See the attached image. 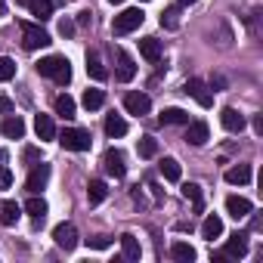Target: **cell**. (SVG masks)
Wrapping results in <instances>:
<instances>
[{"label": "cell", "mask_w": 263, "mask_h": 263, "mask_svg": "<svg viewBox=\"0 0 263 263\" xmlns=\"http://www.w3.org/2000/svg\"><path fill=\"white\" fill-rule=\"evenodd\" d=\"M56 115H62L65 121H68V118H74V99H71L68 93L56 96Z\"/></svg>", "instance_id": "obj_29"}, {"label": "cell", "mask_w": 263, "mask_h": 263, "mask_svg": "<svg viewBox=\"0 0 263 263\" xmlns=\"http://www.w3.org/2000/svg\"><path fill=\"white\" fill-rule=\"evenodd\" d=\"M220 121H223V127L229 130V134H241V130H245V115H238L235 108H223Z\"/></svg>", "instance_id": "obj_12"}, {"label": "cell", "mask_w": 263, "mask_h": 263, "mask_svg": "<svg viewBox=\"0 0 263 263\" xmlns=\"http://www.w3.org/2000/svg\"><path fill=\"white\" fill-rule=\"evenodd\" d=\"M171 257H174L177 263H192V260H195V248L186 245V241H174V245H171Z\"/></svg>", "instance_id": "obj_23"}, {"label": "cell", "mask_w": 263, "mask_h": 263, "mask_svg": "<svg viewBox=\"0 0 263 263\" xmlns=\"http://www.w3.org/2000/svg\"><path fill=\"white\" fill-rule=\"evenodd\" d=\"M34 130H37V137L47 143V140H56V124H53V118L50 115H37L34 118Z\"/></svg>", "instance_id": "obj_17"}, {"label": "cell", "mask_w": 263, "mask_h": 263, "mask_svg": "<svg viewBox=\"0 0 263 263\" xmlns=\"http://www.w3.org/2000/svg\"><path fill=\"white\" fill-rule=\"evenodd\" d=\"M4 10H7V4H4V0H0V13H4Z\"/></svg>", "instance_id": "obj_42"}, {"label": "cell", "mask_w": 263, "mask_h": 263, "mask_svg": "<svg viewBox=\"0 0 263 263\" xmlns=\"http://www.w3.org/2000/svg\"><path fill=\"white\" fill-rule=\"evenodd\" d=\"M137 152H140L143 158H155V155H158V140H155V137H143L140 146H137Z\"/></svg>", "instance_id": "obj_33"}, {"label": "cell", "mask_w": 263, "mask_h": 263, "mask_svg": "<svg viewBox=\"0 0 263 263\" xmlns=\"http://www.w3.org/2000/svg\"><path fill=\"white\" fill-rule=\"evenodd\" d=\"M226 211H229V217L245 220V217L251 214V201H248V198H241V195H229V198H226Z\"/></svg>", "instance_id": "obj_11"}, {"label": "cell", "mask_w": 263, "mask_h": 263, "mask_svg": "<svg viewBox=\"0 0 263 263\" xmlns=\"http://www.w3.org/2000/svg\"><path fill=\"white\" fill-rule=\"evenodd\" d=\"M22 44H25V50H41L50 44V34L34 22H22Z\"/></svg>", "instance_id": "obj_4"}, {"label": "cell", "mask_w": 263, "mask_h": 263, "mask_svg": "<svg viewBox=\"0 0 263 263\" xmlns=\"http://www.w3.org/2000/svg\"><path fill=\"white\" fill-rule=\"evenodd\" d=\"M161 177H164V180H171V183H177V180L183 177L180 161H177V158H164V161H161Z\"/></svg>", "instance_id": "obj_28"}, {"label": "cell", "mask_w": 263, "mask_h": 263, "mask_svg": "<svg viewBox=\"0 0 263 263\" xmlns=\"http://www.w3.org/2000/svg\"><path fill=\"white\" fill-rule=\"evenodd\" d=\"M16 78V62L10 56H0V81H13Z\"/></svg>", "instance_id": "obj_34"}, {"label": "cell", "mask_w": 263, "mask_h": 263, "mask_svg": "<svg viewBox=\"0 0 263 263\" xmlns=\"http://www.w3.org/2000/svg\"><path fill=\"white\" fill-rule=\"evenodd\" d=\"M105 195H108V186H105L102 180H93V183H90V189H87V198H90V204H99V201H105Z\"/></svg>", "instance_id": "obj_30"}, {"label": "cell", "mask_w": 263, "mask_h": 263, "mask_svg": "<svg viewBox=\"0 0 263 263\" xmlns=\"http://www.w3.org/2000/svg\"><path fill=\"white\" fill-rule=\"evenodd\" d=\"M226 183H229V186H245V183H251V167H248V164L229 167V171H226Z\"/></svg>", "instance_id": "obj_22"}, {"label": "cell", "mask_w": 263, "mask_h": 263, "mask_svg": "<svg viewBox=\"0 0 263 263\" xmlns=\"http://www.w3.org/2000/svg\"><path fill=\"white\" fill-rule=\"evenodd\" d=\"M137 78V65H134V59H130L127 53H118V81L121 84H130Z\"/></svg>", "instance_id": "obj_14"}, {"label": "cell", "mask_w": 263, "mask_h": 263, "mask_svg": "<svg viewBox=\"0 0 263 263\" xmlns=\"http://www.w3.org/2000/svg\"><path fill=\"white\" fill-rule=\"evenodd\" d=\"M254 130H257V134H263V115L254 118Z\"/></svg>", "instance_id": "obj_40"}, {"label": "cell", "mask_w": 263, "mask_h": 263, "mask_svg": "<svg viewBox=\"0 0 263 263\" xmlns=\"http://www.w3.org/2000/svg\"><path fill=\"white\" fill-rule=\"evenodd\" d=\"M140 53H143L146 62H158V59H161V44H158L155 37H143V41H140Z\"/></svg>", "instance_id": "obj_21"}, {"label": "cell", "mask_w": 263, "mask_h": 263, "mask_svg": "<svg viewBox=\"0 0 263 263\" xmlns=\"http://www.w3.org/2000/svg\"><path fill=\"white\" fill-rule=\"evenodd\" d=\"M28 10L31 16H37V22H44L53 16V0H28Z\"/></svg>", "instance_id": "obj_24"}, {"label": "cell", "mask_w": 263, "mask_h": 263, "mask_svg": "<svg viewBox=\"0 0 263 263\" xmlns=\"http://www.w3.org/2000/svg\"><path fill=\"white\" fill-rule=\"evenodd\" d=\"M10 186H13V174L7 164H0V189H10Z\"/></svg>", "instance_id": "obj_36"}, {"label": "cell", "mask_w": 263, "mask_h": 263, "mask_svg": "<svg viewBox=\"0 0 263 263\" xmlns=\"http://www.w3.org/2000/svg\"><path fill=\"white\" fill-rule=\"evenodd\" d=\"M59 34H62V37H71V34H74V22L62 19V22H59Z\"/></svg>", "instance_id": "obj_37"}, {"label": "cell", "mask_w": 263, "mask_h": 263, "mask_svg": "<svg viewBox=\"0 0 263 263\" xmlns=\"http://www.w3.org/2000/svg\"><path fill=\"white\" fill-rule=\"evenodd\" d=\"M19 217H22V208L16 201H4V208H0V220H4V226H16Z\"/></svg>", "instance_id": "obj_26"}, {"label": "cell", "mask_w": 263, "mask_h": 263, "mask_svg": "<svg viewBox=\"0 0 263 263\" xmlns=\"http://www.w3.org/2000/svg\"><path fill=\"white\" fill-rule=\"evenodd\" d=\"M223 254H226V257H245V254H248V235H245V232H235V235L226 241Z\"/></svg>", "instance_id": "obj_16"}, {"label": "cell", "mask_w": 263, "mask_h": 263, "mask_svg": "<svg viewBox=\"0 0 263 263\" xmlns=\"http://www.w3.org/2000/svg\"><path fill=\"white\" fill-rule=\"evenodd\" d=\"M105 134H108L111 140H118V137H124V134H127V121H124L121 115H115V111H111V115L105 118Z\"/></svg>", "instance_id": "obj_20"}, {"label": "cell", "mask_w": 263, "mask_h": 263, "mask_svg": "<svg viewBox=\"0 0 263 263\" xmlns=\"http://www.w3.org/2000/svg\"><path fill=\"white\" fill-rule=\"evenodd\" d=\"M4 158H7V155H4V149H0V161H4Z\"/></svg>", "instance_id": "obj_44"}, {"label": "cell", "mask_w": 263, "mask_h": 263, "mask_svg": "<svg viewBox=\"0 0 263 263\" xmlns=\"http://www.w3.org/2000/svg\"><path fill=\"white\" fill-rule=\"evenodd\" d=\"M220 235H223V220H220L217 214H208L204 223H201V238L214 241V238H220Z\"/></svg>", "instance_id": "obj_15"}, {"label": "cell", "mask_w": 263, "mask_h": 263, "mask_svg": "<svg viewBox=\"0 0 263 263\" xmlns=\"http://www.w3.org/2000/svg\"><path fill=\"white\" fill-rule=\"evenodd\" d=\"M180 7H192V4H198V0H177Z\"/></svg>", "instance_id": "obj_41"}, {"label": "cell", "mask_w": 263, "mask_h": 263, "mask_svg": "<svg viewBox=\"0 0 263 263\" xmlns=\"http://www.w3.org/2000/svg\"><path fill=\"white\" fill-rule=\"evenodd\" d=\"M177 16H180V10H177V7L164 10V13H161V25H164V28H177V25H180V19H177Z\"/></svg>", "instance_id": "obj_35"}, {"label": "cell", "mask_w": 263, "mask_h": 263, "mask_svg": "<svg viewBox=\"0 0 263 263\" xmlns=\"http://www.w3.org/2000/svg\"><path fill=\"white\" fill-rule=\"evenodd\" d=\"M183 195L192 201V211H195V214L204 211V195H201V186H198V183H183Z\"/></svg>", "instance_id": "obj_18"}, {"label": "cell", "mask_w": 263, "mask_h": 263, "mask_svg": "<svg viewBox=\"0 0 263 263\" xmlns=\"http://www.w3.org/2000/svg\"><path fill=\"white\" fill-rule=\"evenodd\" d=\"M183 90H186V93H189V96H192V99H195L201 108H211V105H214V93L208 90V84H204V81H198V78H189Z\"/></svg>", "instance_id": "obj_5"}, {"label": "cell", "mask_w": 263, "mask_h": 263, "mask_svg": "<svg viewBox=\"0 0 263 263\" xmlns=\"http://www.w3.org/2000/svg\"><path fill=\"white\" fill-rule=\"evenodd\" d=\"M108 245H111L108 235H96V238H90V248H99V251H102V248H108Z\"/></svg>", "instance_id": "obj_38"}, {"label": "cell", "mask_w": 263, "mask_h": 263, "mask_svg": "<svg viewBox=\"0 0 263 263\" xmlns=\"http://www.w3.org/2000/svg\"><path fill=\"white\" fill-rule=\"evenodd\" d=\"M0 130H4V137H7V140H22V137H25V121H22L19 115H10Z\"/></svg>", "instance_id": "obj_13"}, {"label": "cell", "mask_w": 263, "mask_h": 263, "mask_svg": "<svg viewBox=\"0 0 263 263\" xmlns=\"http://www.w3.org/2000/svg\"><path fill=\"white\" fill-rule=\"evenodd\" d=\"M0 111H4V115H13V102H10L7 96H0Z\"/></svg>", "instance_id": "obj_39"}, {"label": "cell", "mask_w": 263, "mask_h": 263, "mask_svg": "<svg viewBox=\"0 0 263 263\" xmlns=\"http://www.w3.org/2000/svg\"><path fill=\"white\" fill-rule=\"evenodd\" d=\"M87 74H90L93 81H105V78H108V71H105V65L99 62L96 53H87Z\"/></svg>", "instance_id": "obj_25"}, {"label": "cell", "mask_w": 263, "mask_h": 263, "mask_svg": "<svg viewBox=\"0 0 263 263\" xmlns=\"http://www.w3.org/2000/svg\"><path fill=\"white\" fill-rule=\"evenodd\" d=\"M208 137H211V130H208L204 121H189V124H186V143H189V146H204Z\"/></svg>", "instance_id": "obj_10"}, {"label": "cell", "mask_w": 263, "mask_h": 263, "mask_svg": "<svg viewBox=\"0 0 263 263\" xmlns=\"http://www.w3.org/2000/svg\"><path fill=\"white\" fill-rule=\"evenodd\" d=\"M59 143H62V149H68V152H87L93 140H90L87 130H81V127H65L62 134H59Z\"/></svg>", "instance_id": "obj_3"}, {"label": "cell", "mask_w": 263, "mask_h": 263, "mask_svg": "<svg viewBox=\"0 0 263 263\" xmlns=\"http://www.w3.org/2000/svg\"><path fill=\"white\" fill-rule=\"evenodd\" d=\"M37 74L53 78L59 87H65V84L71 81V65H68V59H65V56H47V59H41V62H37Z\"/></svg>", "instance_id": "obj_1"}, {"label": "cell", "mask_w": 263, "mask_h": 263, "mask_svg": "<svg viewBox=\"0 0 263 263\" xmlns=\"http://www.w3.org/2000/svg\"><path fill=\"white\" fill-rule=\"evenodd\" d=\"M25 211H28L34 220H44V217H47V201H44V198H37V195H31V198L25 201Z\"/></svg>", "instance_id": "obj_31"}, {"label": "cell", "mask_w": 263, "mask_h": 263, "mask_svg": "<svg viewBox=\"0 0 263 263\" xmlns=\"http://www.w3.org/2000/svg\"><path fill=\"white\" fill-rule=\"evenodd\" d=\"M108 4H115V7H118V4H124V0H108Z\"/></svg>", "instance_id": "obj_43"}, {"label": "cell", "mask_w": 263, "mask_h": 263, "mask_svg": "<svg viewBox=\"0 0 263 263\" xmlns=\"http://www.w3.org/2000/svg\"><path fill=\"white\" fill-rule=\"evenodd\" d=\"M124 108H127L130 115H137V118H143V115H149V108H152V99H149L146 93L134 90V93H127V96H124Z\"/></svg>", "instance_id": "obj_6"}, {"label": "cell", "mask_w": 263, "mask_h": 263, "mask_svg": "<svg viewBox=\"0 0 263 263\" xmlns=\"http://www.w3.org/2000/svg\"><path fill=\"white\" fill-rule=\"evenodd\" d=\"M143 22H146V13H143L140 7H130V10H124L121 16H115L111 31H115V34H130V31H137Z\"/></svg>", "instance_id": "obj_2"}, {"label": "cell", "mask_w": 263, "mask_h": 263, "mask_svg": "<svg viewBox=\"0 0 263 263\" xmlns=\"http://www.w3.org/2000/svg\"><path fill=\"white\" fill-rule=\"evenodd\" d=\"M158 121L161 124H189V111H183V108H164L158 115Z\"/></svg>", "instance_id": "obj_27"}, {"label": "cell", "mask_w": 263, "mask_h": 263, "mask_svg": "<svg viewBox=\"0 0 263 263\" xmlns=\"http://www.w3.org/2000/svg\"><path fill=\"white\" fill-rule=\"evenodd\" d=\"M53 241H56L62 251H74V248H78V229H74L71 223H59V226L53 229Z\"/></svg>", "instance_id": "obj_8"}, {"label": "cell", "mask_w": 263, "mask_h": 263, "mask_svg": "<svg viewBox=\"0 0 263 263\" xmlns=\"http://www.w3.org/2000/svg\"><path fill=\"white\" fill-rule=\"evenodd\" d=\"M102 171H105L108 177H115V180H121V177L127 174V164H124V155H121L118 149H108V152L102 155Z\"/></svg>", "instance_id": "obj_7"}, {"label": "cell", "mask_w": 263, "mask_h": 263, "mask_svg": "<svg viewBox=\"0 0 263 263\" xmlns=\"http://www.w3.org/2000/svg\"><path fill=\"white\" fill-rule=\"evenodd\" d=\"M102 102H105V93L102 90H87L84 93V108L96 111V108H102Z\"/></svg>", "instance_id": "obj_32"}, {"label": "cell", "mask_w": 263, "mask_h": 263, "mask_svg": "<svg viewBox=\"0 0 263 263\" xmlns=\"http://www.w3.org/2000/svg\"><path fill=\"white\" fill-rule=\"evenodd\" d=\"M47 180H50V164H34L31 174H28V180H25V189H28L31 195H37V192L47 186Z\"/></svg>", "instance_id": "obj_9"}, {"label": "cell", "mask_w": 263, "mask_h": 263, "mask_svg": "<svg viewBox=\"0 0 263 263\" xmlns=\"http://www.w3.org/2000/svg\"><path fill=\"white\" fill-rule=\"evenodd\" d=\"M121 251H124V260H140V254H143L137 235H130V232L121 235Z\"/></svg>", "instance_id": "obj_19"}]
</instances>
